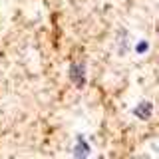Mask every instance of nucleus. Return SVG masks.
Instances as JSON below:
<instances>
[{
  "label": "nucleus",
  "instance_id": "1",
  "mask_svg": "<svg viewBox=\"0 0 159 159\" xmlns=\"http://www.w3.org/2000/svg\"><path fill=\"white\" fill-rule=\"evenodd\" d=\"M70 80L74 82V86L82 88L84 84H86V64L84 62L70 64Z\"/></svg>",
  "mask_w": 159,
  "mask_h": 159
},
{
  "label": "nucleus",
  "instance_id": "2",
  "mask_svg": "<svg viewBox=\"0 0 159 159\" xmlns=\"http://www.w3.org/2000/svg\"><path fill=\"white\" fill-rule=\"evenodd\" d=\"M151 109H153V106L149 102H141L139 106L133 107V116L139 117V119H147L149 116H151Z\"/></svg>",
  "mask_w": 159,
  "mask_h": 159
},
{
  "label": "nucleus",
  "instance_id": "3",
  "mask_svg": "<svg viewBox=\"0 0 159 159\" xmlns=\"http://www.w3.org/2000/svg\"><path fill=\"white\" fill-rule=\"evenodd\" d=\"M74 155L76 157H88L89 155V145L86 143V139H84L82 135L78 137L76 141V147H74Z\"/></svg>",
  "mask_w": 159,
  "mask_h": 159
},
{
  "label": "nucleus",
  "instance_id": "4",
  "mask_svg": "<svg viewBox=\"0 0 159 159\" xmlns=\"http://www.w3.org/2000/svg\"><path fill=\"white\" fill-rule=\"evenodd\" d=\"M145 50H147V42H139V44H137V52H139V54H143Z\"/></svg>",
  "mask_w": 159,
  "mask_h": 159
}]
</instances>
